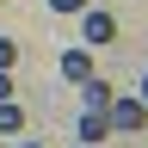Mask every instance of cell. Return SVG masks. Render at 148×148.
Segmentation results:
<instances>
[{
	"instance_id": "cell-1",
	"label": "cell",
	"mask_w": 148,
	"mask_h": 148,
	"mask_svg": "<svg viewBox=\"0 0 148 148\" xmlns=\"http://www.w3.org/2000/svg\"><path fill=\"white\" fill-rule=\"evenodd\" d=\"M80 37H86V49H105L111 37H117V18H111L105 6H86L80 12Z\"/></svg>"
},
{
	"instance_id": "cell-2",
	"label": "cell",
	"mask_w": 148,
	"mask_h": 148,
	"mask_svg": "<svg viewBox=\"0 0 148 148\" xmlns=\"http://www.w3.org/2000/svg\"><path fill=\"white\" fill-rule=\"evenodd\" d=\"M105 117H111V130L136 136V130L148 123V105H142V99H111V105H105Z\"/></svg>"
},
{
	"instance_id": "cell-3",
	"label": "cell",
	"mask_w": 148,
	"mask_h": 148,
	"mask_svg": "<svg viewBox=\"0 0 148 148\" xmlns=\"http://www.w3.org/2000/svg\"><path fill=\"white\" fill-rule=\"evenodd\" d=\"M74 136H80L86 148H99V142L111 136V117H105L99 105H86V111H80V123H74Z\"/></svg>"
},
{
	"instance_id": "cell-4",
	"label": "cell",
	"mask_w": 148,
	"mask_h": 148,
	"mask_svg": "<svg viewBox=\"0 0 148 148\" xmlns=\"http://www.w3.org/2000/svg\"><path fill=\"white\" fill-rule=\"evenodd\" d=\"M62 80H74V86L92 80V49H86V43H68V49H62Z\"/></svg>"
},
{
	"instance_id": "cell-5",
	"label": "cell",
	"mask_w": 148,
	"mask_h": 148,
	"mask_svg": "<svg viewBox=\"0 0 148 148\" xmlns=\"http://www.w3.org/2000/svg\"><path fill=\"white\" fill-rule=\"evenodd\" d=\"M25 130V105L18 99H0V136H18Z\"/></svg>"
},
{
	"instance_id": "cell-6",
	"label": "cell",
	"mask_w": 148,
	"mask_h": 148,
	"mask_svg": "<svg viewBox=\"0 0 148 148\" xmlns=\"http://www.w3.org/2000/svg\"><path fill=\"white\" fill-rule=\"evenodd\" d=\"M12 62H18V43H12V37H0V74H12Z\"/></svg>"
},
{
	"instance_id": "cell-7",
	"label": "cell",
	"mask_w": 148,
	"mask_h": 148,
	"mask_svg": "<svg viewBox=\"0 0 148 148\" xmlns=\"http://www.w3.org/2000/svg\"><path fill=\"white\" fill-rule=\"evenodd\" d=\"M49 6H56V12H86L92 0H49Z\"/></svg>"
},
{
	"instance_id": "cell-8",
	"label": "cell",
	"mask_w": 148,
	"mask_h": 148,
	"mask_svg": "<svg viewBox=\"0 0 148 148\" xmlns=\"http://www.w3.org/2000/svg\"><path fill=\"white\" fill-rule=\"evenodd\" d=\"M0 99H12V74H0Z\"/></svg>"
},
{
	"instance_id": "cell-9",
	"label": "cell",
	"mask_w": 148,
	"mask_h": 148,
	"mask_svg": "<svg viewBox=\"0 0 148 148\" xmlns=\"http://www.w3.org/2000/svg\"><path fill=\"white\" fill-rule=\"evenodd\" d=\"M136 99H142V105H148V74H142V92H136Z\"/></svg>"
},
{
	"instance_id": "cell-10",
	"label": "cell",
	"mask_w": 148,
	"mask_h": 148,
	"mask_svg": "<svg viewBox=\"0 0 148 148\" xmlns=\"http://www.w3.org/2000/svg\"><path fill=\"white\" fill-rule=\"evenodd\" d=\"M18 148H37V142H18Z\"/></svg>"
}]
</instances>
